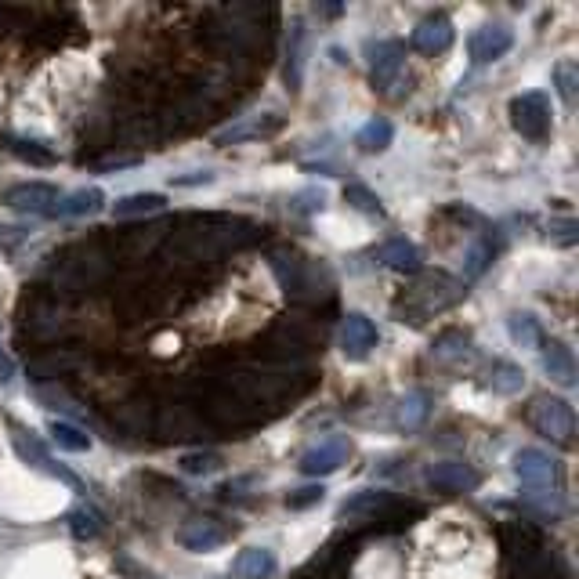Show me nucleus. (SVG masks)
Listing matches in <instances>:
<instances>
[{
    "label": "nucleus",
    "mask_w": 579,
    "mask_h": 579,
    "mask_svg": "<svg viewBox=\"0 0 579 579\" xmlns=\"http://www.w3.org/2000/svg\"><path fill=\"white\" fill-rule=\"evenodd\" d=\"M529 420H532V428L540 431V435H547L551 442H558V446H569L572 435H576V413H572L569 402L558 399V395H540V399H532Z\"/></svg>",
    "instance_id": "nucleus-1"
},
{
    "label": "nucleus",
    "mask_w": 579,
    "mask_h": 579,
    "mask_svg": "<svg viewBox=\"0 0 579 579\" xmlns=\"http://www.w3.org/2000/svg\"><path fill=\"white\" fill-rule=\"evenodd\" d=\"M511 124L514 131L529 138V142H543L551 134V98L543 91H522L511 98Z\"/></svg>",
    "instance_id": "nucleus-2"
},
{
    "label": "nucleus",
    "mask_w": 579,
    "mask_h": 579,
    "mask_svg": "<svg viewBox=\"0 0 579 579\" xmlns=\"http://www.w3.org/2000/svg\"><path fill=\"white\" fill-rule=\"evenodd\" d=\"M514 475H518V482L529 489V496H536V493L551 496V493H558V485H561L558 460H554L551 453L532 449V446L514 456Z\"/></svg>",
    "instance_id": "nucleus-3"
},
{
    "label": "nucleus",
    "mask_w": 579,
    "mask_h": 579,
    "mask_svg": "<svg viewBox=\"0 0 579 579\" xmlns=\"http://www.w3.org/2000/svg\"><path fill=\"white\" fill-rule=\"evenodd\" d=\"M348 456H352V442L348 435H326L323 442H315L312 449H304L301 456V475L308 478H326L333 471H341L348 464Z\"/></svg>",
    "instance_id": "nucleus-4"
},
{
    "label": "nucleus",
    "mask_w": 579,
    "mask_h": 579,
    "mask_svg": "<svg viewBox=\"0 0 579 579\" xmlns=\"http://www.w3.org/2000/svg\"><path fill=\"white\" fill-rule=\"evenodd\" d=\"M0 203L19 210V214H51V207L58 203V189L51 181H19V185L4 189Z\"/></svg>",
    "instance_id": "nucleus-5"
},
{
    "label": "nucleus",
    "mask_w": 579,
    "mask_h": 579,
    "mask_svg": "<svg viewBox=\"0 0 579 579\" xmlns=\"http://www.w3.org/2000/svg\"><path fill=\"white\" fill-rule=\"evenodd\" d=\"M11 446H15V453L26 460L29 467H37V471H44V475H51V478H58V482H69V485H76V475L73 471H66L62 464H55V456L48 453V446L40 442L33 431H26V428H11Z\"/></svg>",
    "instance_id": "nucleus-6"
},
{
    "label": "nucleus",
    "mask_w": 579,
    "mask_h": 579,
    "mask_svg": "<svg viewBox=\"0 0 579 579\" xmlns=\"http://www.w3.org/2000/svg\"><path fill=\"white\" fill-rule=\"evenodd\" d=\"M453 40H456L453 19H449V15H442V11H435V15H428V19L417 22V29H413L409 44H413L420 55H446V51L453 48Z\"/></svg>",
    "instance_id": "nucleus-7"
},
{
    "label": "nucleus",
    "mask_w": 579,
    "mask_h": 579,
    "mask_svg": "<svg viewBox=\"0 0 579 579\" xmlns=\"http://www.w3.org/2000/svg\"><path fill=\"white\" fill-rule=\"evenodd\" d=\"M380 341V333L377 326H373V319H366L362 312H348L344 315V323H341V352L344 359H352V362H362L366 355L377 348Z\"/></svg>",
    "instance_id": "nucleus-8"
},
{
    "label": "nucleus",
    "mask_w": 579,
    "mask_h": 579,
    "mask_svg": "<svg viewBox=\"0 0 579 579\" xmlns=\"http://www.w3.org/2000/svg\"><path fill=\"white\" fill-rule=\"evenodd\" d=\"M511 48H514V33L507 26H500V22L475 29L471 40H467V55H471L475 66H489V62H496V58H504Z\"/></svg>",
    "instance_id": "nucleus-9"
},
{
    "label": "nucleus",
    "mask_w": 579,
    "mask_h": 579,
    "mask_svg": "<svg viewBox=\"0 0 579 579\" xmlns=\"http://www.w3.org/2000/svg\"><path fill=\"white\" fill-rule=\"evenodd\" d=\"M402 66H406V48L399 40H377L370 44V80L373 87L388 91L395 80H399Z\"/></svg>",
    "instance_id": "nucleus-10"
},
{
    "label": "nucleus",
    "mask_w": 579,
    "mask_h": 579,
    "mask_svg": "<svg viewBox=\"0 0 579 579\" xmlns=\"http://www.w3.org/2000/svg\"><path fill=\"white\" fill-rule=\"evenodd\" d=\"M482 475L464 460H438L428 467V485H435L438 493H471L478 489Z\"/></svg>",
    "instance_id": "nucleus-11"
},
{
    "label": "nucleus",
    "mask_w": 579,
    "mask_h": 579,
    "mask_svg": "<svg viewBox=\"0 0 579 579\" xmlns=\"http://www.w3.org/2000/svg\"><path fill=\"white\" fill-rule=\"evenodd\" d=\"M178 543L185 551H196V554L218 551L221 543H228V529L221 522H214V518H192V522L181 525Z\"/></svg>",
    "instance_id": "nucleus-12"
},
{
    "label": "nucleus",
    "mask_w": 579,
    "mask_h": 579,
    "mask_svg": "<svg viewBox=\"0 0 579 579\" xmlns=\"http://www.w3.org/2000/svg\"><path fill=\"white\" fill-rule=\"evenodd\" d=\"M373 261L384 268H391V272H420V250L417 243H409L406 236H391L384 239L377 250H373Z\"/></svg>",
    "instance_id": "nucleus-13"
},
{
    "label": "nucleus",
    "mask_w": 579,
    "mask_h": 579,
    "mask_svg": "<svg viewBox=\"0 0 579 579\" xmlns=\"http://www.w3.org/2000/svg\"><path fill=\"white\" fill-rule=\"evenodd\" d=\"M543 352V370H547V377L554 380V384H561V388H572L576 384V355H572V348L565 341H543L540 344Z\"/></svg>",
    "instance_id": "nucleus-14"
},
{
    "label": "nucleus",
    "mask_w": 579,
    "mask_h": 579,
    "mask_svg": "<svg viewBox=\"0 0 579 579\" xmlns=\"http://www.w3.org/2000/svg\"><path fill=\"white\" fill-rule=\"evenodd\" d=\"M482 388L493 391V395H518V391L525 388L522 366H514V362H504V359L489 362L482 373Z\"/></svg>",
    "instance_id": "nucleus-15"
},
{
    "label": "nucleus",
    "mask_w": 579,
    "mask_h": 579,
    "mask_svg": "<svg viewBox=\"0 0 579 579\" xmlns=\"http://www.w3.org/2000/svg\"><path fill=\"white\" fill-rule=\"evenodd\" d=\"M105 203V192L102 189H76L69 196H58V203L51 207V218H87L102 210Z\"/></svg>",
    "instance_id": "nucleus-16"
},
{
    "label": "nucleus",
    "mask_w": 579,
    "mask_h": 579,
    "mask_svg": "<svg viewBox=\"0 0 579 579\" xmlns=\"http://www.w3.org/2000/svg\"><path fill=\"white\" fill-rule=\"evenodd\" d=\"M279 561L268 547H247L236 558V576L239 579H276Z\"/></svg>",
    "instance_id": "nucleus-17"
},
{
    "label": "nucleus",
    "mask_w": 579,
    "mask_h": 579,
    "mask_svg": "<svg viewBox=\"0 0 579 579\" xmlns=\"http://www.w3.org/2000/svg\"><path fill=\"white\" fill-rule=\"evenodd\" d=\"M304 22L294 19L290 22V37H286V84L290 91H297L304 80Z\"/></svg>",
    "instance_id": "nucleus-18"
},
{
    "label": "nucleus",
    "mask_w": 579,
    "mask_h": 579,
    "mask_svg": "<svg viewBox=\"0 0 579 579\" xmlns=\"http://www.w3.org/2000/svg\"><path fill=\"white\" fill-rule=\"evenodd\" d=\"M66 522H69V532H73L76 540H98L105 529V518L95 504H76L73 511L66 514Z\"/></svg>",
    "instance_id": "nucleus-19"
},
{
    "label": "nucleus",
    "mask_w": 579,
    "mask_h": 579,
    "mask_svg": "<svg viewBox=\"0 0 579 579\" xmlns=\"http://www.w3.org/2000/svg\"><path fill=\"white\" fill-rule=\"evenodd\" d=\"M428 413H431V395L428 391H406L402 395V402H399V428L402 431H417L424 420H428Z\"/></svg>",
    "instance_id": "nucleus-20"
},
{
    "label": "nucleus",
    "mask_w": 579,
    "mask_h": 579,
    "mask_svg": "<svg viewBox=\"0 0 579 579\" xmlns=\"http://www.w3.org/2000/svg\"><path fill=\"white\" fill-rule=\"evenodd\" d=\"M163 207H167L163 192H131V196L113 203V214L116 218H134V214H156Z\"/></svg>",
    "instance_id": "nucleus-21"
},
{
    "label": "nucleus",
    "mask_w": 579,
    "mask_h": 579,
    "mask_svg": "<svg viewBox=\"0 0 579 579\" xmlns=\"http://www.w3.org/2000/svg\"><path fill=\"white\" fill-rule=\"evenodd\" d=\"M391 138H395V127H391V120H384V116H373L370 124L359 127V134H355V145H359L362 152H384L391 145Z\"/></svg>",
    "instance_id": "nucleus-22"
},
{
    "label": "nucleus",
    "mask_w": 579,
    "mask_h": 579,
    "mask_svg": "<svg viewBox=\"0 0 579 579\" xmlns=\"http://www.w3.org/2000/svg\"><path fill=\"white\" fill-rule=\"evenodd\" d=\"M507 330H511V341L518 344V348H540L543 344L540 323H536L529 312H514L511 319H507Z\"/></svg>",
    "instance_id": "nucleus-23"
},
{
    "label": "nucleus",
    "mask_w": 579,
    "mask_h": 579,
    "mask_svg": "<svg viewBox=\"0 0 579 579\" xmlns=\"http://www.w3.org/2000/svg\"><path fill=\"white\" fill-rule=\"evenodd\" d=\"M554 87H558V98L565 105H576V95H579V62L572 58H561L558 66H554Z\"/></svg>",
    "instance_id": "nucleus-24"
},
{
    "label": "nucleus",
    "mask_w": 579,
    "mask_h": 579,
    "mask_svg": "<svg viewBox=\"0 0 579 579\" xmlns=\"http://www.w3.org/2000/svg\"><path fill=\"white\" fill-rule=\"evenodd\" d=\"M344 200L352 203L359 214H366V218H384L388 210H384V203H380V196L373 189H366V185H359V181H352V185H344Z\"/></svg>",
    "instance_id": "nucleus-25"
},
{
    "label": "nucleus",
    "mask_w": 579,
    "mask_h": 579,
    "mask_svg": "<svg viewBox=\"0 0 579 579\" xmlns=\"http://www.w3.org/2000/svg\"><path fill=\"white\" fill-rule=\"evenodd\" d=\"M51 442L58 449H69V453H87L91 449V435H84L76 424H66V420H51Z\"/></svg>",
    "instance_id": "nucleus-26"
},
{
    "label": "nucleus",
    "mask_w": 579,
    "mask_h": 579,
    "mask_svg": "<svg viewBox=\"0 0 579 579\" xmlns=\"http://www.w3.org/2000/svg\"><path fill=\"white\" fill-rule=\"evenodd\" d=\"M8 149L15 152L19 160L33 163V167H51V163H55V152H51L44 142H33V138H15V134H11Z\"/></svg>",
    "instance_id": "nucleus-27"
},
{
    "label": "nucleus",
    "mask_w": 579,
    "mask_h": 579,
    "mask_svg": "<svg viewBox=\"0 0 579 579\" xmlns=\"http://www.w3.org/2000/svg\"><path fill=\"white\" fill-rule=\"evenodd\" d=\"M178 467L185 471V475H192V478L214 475V471H221V456L218 453H185L178 460Z\"/></svg>",
    "instance_id": "nucleus-28"
},
{
    "label": "nucleus",
    "mask_w": 579,
    "mask_h": 579,
    "mask_svg": "<svg viewBox=\"0 0 579 579\" xmlns=\"http://www.w3.org/2000/svg\"><path fill=\"white\" fill-rule=\"evenodd\" d=\"M391 504L388 493H380V489H370V493H359L352 500H344L341 504V514H362V511H377V507Z\"/></svg>",
    "instance_id": "nucleus-29"
},
{
    "label": "nucleus",
    "mask_w": 579,
    "mask_h": 579,
    "mask_svg": "<svg viewBox=\"0 0 579 579\" xmlns=\"http://www.w3.org/2000/svg\"><path fill=\"white\" fill-rule=\"evenodd\" d=\"M323 500V485H308V489H297V493L286 496V507L290 511H301V507H312Z\"/></svg>",
    "instance_id": "nucleus-30"
},
{
    "label": "nucleus",
    "mask_w": 579,
    "mask_h": 579,
    "mask_svg": "<svg viewBox=\"0 0 579 579\" xmlns=\"http://www.w3.org/2000/svg\"><path fill=\"white\" fill-rule=\"evenodd\" d=\"M11 380H15V362H11V355L0 344V384H11Z\"/></svg>",
    "instance_id": "nucleus-31"
}]
</instances>
